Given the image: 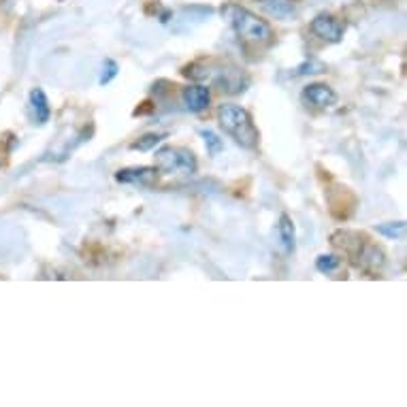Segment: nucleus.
I'll use <instances>...</instances> for the list:
<instances>
[{
	"label": "nucleus",
	"instance_id": "1",
	"mask_svg": "<svg viewBox=\"0 0 407 407\" xmlns=\"http://www.w3.org/2000/svg\"><path fill=\"white\" fill-rule=\"evenodd\" d=\"M218 120L222 130L245 149H254L260 141V132L251 115L239 105H222L218 109Z\"/></svg>",
	"mask_w": 407,
	"mask_h": 407
},
{
	"label": "nucleus",
	"instance_id": "2",
	"mask_svg": "<svg viewBox=\"0 0 407 407\" xmlns=\"http://www.w3.org/2000/svg\"><path fill=\"white\" fill-rule=\"evenodd\" d=\"M226 15L230 19L232 30L237 32V36L245 45L262 47V45H271V41H273L275 34H273V30H271V26L251 11H247L239 5H228Z\"/></svg>",
	"mask_w": 407,
	"mask_h": 407
},
{
	"label": "nucleus",
	"instance_id": "3",
	"mask_svg": "<svg viewBox=\"0 0 407 407\" xmlns=\"http://www.w3.org/2000/svg\"><path fill=\"white\" fill-rule=\"evenodd\" d=\"M153 158H156V169L160 173H169V175H173V173H180V175L197 173V158L190 149L164 145L156 151Z\"/></svg>",
	"mask_w": 407,
	"mask_h": 407
},
{
	"label": "nucleus",
	"instance_id": "4",
	"mask_svg": "<svg viewBox=\"0 0 407 407\" xmlns=\"http://www.w3.org/2000/svg\"><path fill=\"white\" fill-rule=\"evenodd\" d=\"M158 169L156 166H128L120 169L115 173V180L120 184H130V186H151L158 180Z\"/></svg>",
	"mask_w": 407,
	"mask_h": 407
},
{
	"label": "nucleus",
	"instance_id": "5",
	"mask_svg": "<svg viewBox=\"0 0 407 407\" xmlns=\"http://www.w3.org/2000/svg\"><path fill=\"white\" fill-rule=\"evenodd\" d=\"M301 96H303V103L312 105L316 109H328V107H335L337 105V94L331 88H328L326 84L307 86Z\"/></svg>",
	"mask_w": 407,
	"mask_h": 407
},
{
	"label": "nucleus",
	"instance_id": "6",
	"mask_svg": "<svg viewBox=\"0 0 407 407\" xmlns=\"http://www.w3.org/2000/svg\"><path fill=\"white\" fill-rule=\"evenodd\" d=\"M312 32L316 36H320L322 41H328V43H339L341 36H343V26L337 22L333 15H326V13H320L314 22H312Z\"/></svg>",
	"mask_w": 407,
	"mask_h": 407
},
{
	"label": "nucleus",
	"instance_id": "7",
	"mask_svg": "<svg viewBox=\"0 0 407 407\" xmlns=\"http://www.w3.org/2000/svg\"><path fill=\"white\" fill-rule=\"evenodd\" d=\"M28 109H30V118L34 124L43 126L51 118V107L47 101V94L41 88H34L28 96Z\"/></svg>",
	"mask_w": 407,
	"mask_h": 407
},
{
	"label": "nucleus",
	"instance_id": "8",
	"mask_svg": "<svg viewBox=\"0 0 407 407\" xmlns=\"http://www.w3.org/2000/svg\"><path fill=\"white\" fill-rule=\"evenodd\" d=\"M211 92L207 86H188L182 92V103L190 113H201L209 107Z\"/></svg>",
	"mask_w": 407,
	"mask_h": 407
},
{
	"label": "nucleus",
	"instance_id": "9",
	"mask_svg": "<svg viewBox=\"0 0 407 407\" xmlns=\"http://www.w3.org/2000/svg\"><path fill=\"white\" fill-rule=\"evenodd\" d=\"M339 201L331 199L328 197V205H331V213L337 218V220H347L352 216V211H354V205H356V197L352 195L347 188H341L339 186Z\"/></svg>",
	"mask_w": 407,
	"mask_h": 407
},
{
	"label": "nucleus",
	"instance_id": "10",
	"mask_svg": "<svg viewBox=\"0 0 407 407\" xmlns=\"http://www.w3.org/2000/svg\"><path fill=\"white\" fill-rule=\"evenodd\" d=\"M278 235H280V243H282L286 254H293L297 247V232H295L293 220H290V216H286V213H282V218H280Z\"/></svg>",
	"mask_w": 407,
	"mask_h": 407
},
{
	"label": "nucleus",
	"instance_id": "11",
	"mask_svg": "<svg viewBox=\"0 0 407 407\" xmlns=\"http://www.w3.org/2000/svg\"><path fill=\"white\" fill-rule=\"evenodd\" d=\"M262 5L269 9V13H273L275 17H288L290 13L295 11V7H293L290 0H264Z\"/></svg>",
	"mask_w": 407,
	"mask_h": 407
},
{
	"label": "nucleus",
	"instance_id": "12",
	"mask_svg": "<svg viewBox=\"0 0 407 407\" xmlns=\"http://www.w3.org/2000/svg\"><path fill=\"white\" fill-rule=\"evenodd\" d=\"M380 235L388 239H403L405 237V222H391V224H380L375 226Z\"/></svg>",
	"mask_w": 407,
	"mask_h": 407
},
{
	"label": "nucleus",
	"instance_id": "13",
	"mask_svg": "<svg viewBox=\"0 0 407 407\" xmlns=\"http://www.w3.org/2000/svg\"><path fill=\"white\" fill-rule=\"evenodd\" d=\"M339 264H341V258L335 256V254H322L316 260V269L320 271V273H326V275L333 273V271H337Z\"/></svg>",
	"mask_w": 407,
	"mask_h": 407
},
{
	"label": "nucleus",
	"instance_id": "14",
	"mask_svg": "<svg viewBox=\"0 0 407 407\" xmlns=\"http://www.w3.org/2000/svg\"><path fill=\"white\" fill-rule=\"evenodd\" d=\"M201 137L205 139V145H207V151H209V156H216V153H220L224 149V143L222 139L218 137L213 130H201Z\"/></svg>",
	"mask_w": 407,
	"mask_h": 407
},
{
	"label": "nucleus",
	"instance_id": "15",
	"mask_svg": "<svg viewBox=\"0 0 407 407\" xmlns=\"http://www.w3.org/2000/svg\"><path fill=\"white\" fill-rule=\"evenodd\" d=\"M166 137V134H156V132H149L145 134V137H141L139 141H134L130 145V149H139V151H147V149H153L156 147L162 139Z\"/></svg>",
	"mask_w": 407,
	"mask_h": 407
},
{
	"label": "nucleus",
	"instance_id": "16",
	"mask_svg": "<svg viewBox=\"0 0 407 407\" xmlns=\"http://www.w3.org/2000/svg\"><path fill=\"white\" fill-rule=\"evenodd\" d=\"M118 62H113V60H105V64H103V69H101V75H99V84L101 86H105V84H109L115 75H118Z\"/></svg>",
	"mask_w": 407,
	"mask_h": 407
},
{
	"label": "nucleus",
	"instance_id": "17",
	"mask_svg": "<svg viewBox=\"0 0 407 407\" xmlns=\"http://www.w3.org/2000/svg\"><path fill=\"white\" fill-rule=\"evenodd\" d=\"M297 71H299V75H318V73H324V71H326V66H324L322 62L309 60V62L301 64V66H299Z\"/></svg>",
	"mask_w": 407,
	"mask_h": 407
}]
</instances>
